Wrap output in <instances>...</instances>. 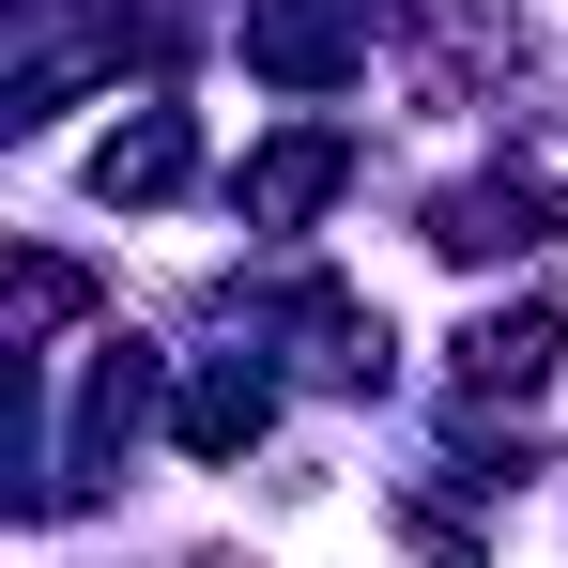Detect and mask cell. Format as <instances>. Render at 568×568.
<instances>
[{
	"instance_id": "6da1fadb",
	"label": "cell",
	"mask_w": 568,
	"mask_h": 568,
	"mask_svg": "<svg viewBox=\"0 0 568 568\" xmlns=\"http://www.w3.org/2000/svg\"><path fill=\"white\" fill-rule=\"evenodd\" d=\"M538 369H554V323H538V307L476 323V384H538Z\"/></svg>"
}]
</instances>
